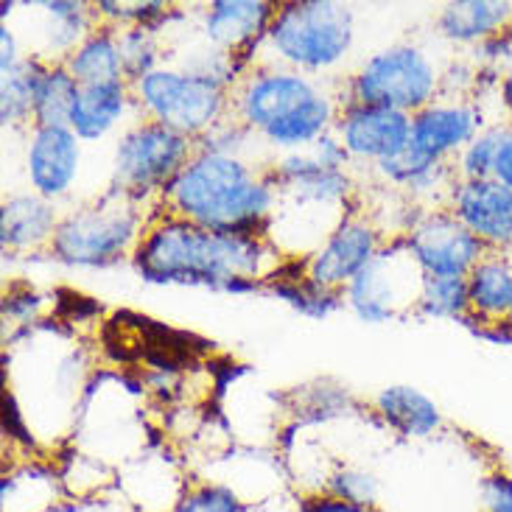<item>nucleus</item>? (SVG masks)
<instances>
[{"label": "nucleus", "instance_id": "obj_43", "mask_svg": "<svg viewBox=\"0 0 512 512\" xmlns=\"http://www.w3.org/2000/svg\"><path fill=\"white\" fill-rule=\"evenodd\" d=\"M12 9H14V3H3V17H6V14H12Z\"/></svg>", "mask_w": 512, "mask_h": 512}, {"label": "nucleus", "instance_id": "obj_12", "mask_svg": "<svg viewBox=\"0 0 512 512\" xmlns=\"http://www.w3.org/2000/svg\"><path fill=\"white\" fill-rule=\"evenodd\" d=\"M485 126L479 98H437L412 115V149L434 163H454Z\"/></svg>", "mask_w": 512, "mask_h": 512}, {"label": "nucleus", "instance_id": "obj_23", "mask_svg": "<svg viewBox=\"0 0 512 512\" xmlns=\"http://www.w3.org/2000/svg\"><path fill=\"white\" fill-rule=\"evenodd\" d=\"M34 110H31V126H68L73 101L79 96V82L65 68V62H45L34 56Z\"/></svg>", "mask_w": 512, "mask_h": 512}, {"label": "nucleus", "instance_id": "obj_41", "mask_svg": "<svg viewBox=\"0 0 512 512\" xmlns=\"http://www.w3.org/2000/svg\"><path fill=\"white\" fill-rule=\"evenodd\" d=\"M493 177L499 182H504L507 188H512V124L510 132H507V138H504V146H501L499 163H496V174H493Z\"/></svg>", "mask_w": 512, "mask_h": 512}, {"label": "nucleus", "instance_id": "obj_9", "mask_svg": "<svg viewBox=\"0 0 512 512\" xmlns=\"http://www.w3.org/2000/svg\"><path fill=\"white\" fill-rule=\"evenodd\" d=\"M401 238L426 277H468L490 252L445 205L417 213Z\"/></svg>", "mask_w": 512, "mask_h": 512}, {"label": "nucleus", "instance_id": "obj_2", "mask_svg": "<svg viewBox=\"0 0 512 512\" xmlns=\"http://www.w3.org/2000/svg\"><path fill=\"white\" fill-rule=\"evenodd\" d=\"M166 213L227 236L269 238L277 188L244 157L199 152L163 191Z\"/></svg>", "mask_w": 512, "mask_h": 512}, {"label": "nucleus", "instance_id": "obj_5", "mask_svg": "<svg viewBox=\"0 0 512 512\" xmlns=\"http://www.w3.org/2000/svg\"><path fill=\"white\" fill-rule=\"evenodd\" d=\"M135 110L185 138L202 140L230 118V87L208 73L188 68H157L132 84Z\"/></svg>", "mask_w": 512, "mask_h": 512}, {"label": "nucleus", "instance_id": "obj_19", "mask_svg": "<svg viewBox=\"0 0 512 512\" xmlns=\"http://www.w3.org/2000/svg\"><path fill=\"white\" fill-rule=\"evenodd\" d=\"M132 107H135V98H132L129 82L87 84V87H79L68 126L82 143H98L107 138L112 129L124 124Z\"/></svg>", "mask_w": 512, "mask_h": 512}, {"label": "nucleus", "instance_id": "obj_38", "mask_svg": "<svg viewBox=\"0 0 512 512\" xmlns=\"http://www.w3.org/2000/svg\"><path fill=\"white\" fill-rule=\"evenodd\" d=\"M40 305H42V297L40 294H34V291H28V294H23V297H17V294H6L3 314L17 319V322H28L31 317H37Z\"/></svg>", "mask_w": 512, "mask_h": 512}, {"label": "nucleus", "instance_id": "obj_29", "mask_svg": "<svg viewBox=\"0 0 512 512\" xmlns=\"http://www.w3.org/2000/svg\"><path fill=\"white\" fill-rule=\"evenodd\" d=\"M417 314L434 319H468V280L465 277H423Z\"/></svg>", "mask_w": 512, "mask_h": 512}, {"label": "nucleus", "instance_id": "obj_27", "mask_svg": "<svg viewBox=\"0 0 512 512\" xmlns=\"http://www.w3.org/2000/svg\"><path fill=\"white\" fill-rule=\"evenodd\" d=\"M266 294H272L277 300L289 303L294 311H300L305 317L325 319L331 317L333 311H339L345 305V291H331L314 286L308 277L303 275V263H300V272L289 275L283 266L269 283H266Z\"/></svg>", "mask_w": 512, "mask_h": 512}, {"label": "nucleus", "instance_id": "obj_39", "mask_svg": "<svg viewBox=\"0 0 512 512\" xmlns=\"http://www.w3.org/2000/svg\"><path fill=\"white\" fill-rule=\"evenodd\" d=\"M26 56L17 48V37L9 26H0V76H9L23 65Z\"/></svg>", "mask_w": 512, "mask_h": 512}, {"label": "nucleus", "instance_id": "obj_15", "mask_svg": "<svg viewBox=\"0 0 512 512\" xmlns=\"http://www.w3.org/2000/svg\"><path fill=\"white\" fill-rule=\"evenodd\" d=\"M82 171V140L70 126H34L26 143V180L34 194L59 202Z\"/></svg>", "mask_w": 512, "mask_h": 512}, {"label": "nucleus", "instance_id": "obj_6", "mask_svg": "<svg viewBox=\"0 0 512 512\" xmlns=\"http://www.w3.org/2000/svg\"><path fill=\"white\" fill-rule=\"evenodd\" d=\"M443 73L431 62V56L401 42L373 54L347 82V104L387 107V110L415 112L426 110L440 98Z\"/></svg>", "mask_w": 512, "mask_h": 512}, {"label": "nucleus", "instance_id": "obj_11", "mask_svg": "<svg viewBox=\"0 0 512 512\" xmlns=\"http://www.w3.org/2000/svg\"><path fill=\"white\" fill-rule=\"evenodd\" d=\"M384 236L367 216H345V222L303 261V275L322 289L345 291L375 261Z\"/></svg>", "mask_w": 512, "mask_h": 512}, {"label": "nucleus", "instance_id": "obj_24", "mask_svg": "<svg viewBox=\"0 0 512 512\" xmlns=\"http://www.w3.org/2000/svg\"><path fill=\"white\" fill-rule=\"evenodd\" d=\"M375 174L389 185L409 191L412 196L437 194V191H443V196H448L451 185L457 182L454 163H434L426 154L412 149V143L401 154L378 163Z\"/></svg>", "mask_w": 512, "mask_h": 512}, {"label": "nucleus", "instance_id": "obj_25", "mask_svg": "<svg viewBox=\"0 0 512 512\" xmlns=\"http://www.w3.org/2000/svg\"><path fill=\"white\" fill-rule=\"evenodd\" d=\"M375 409L389 429L398 431L401 437H429L443 426L437 403L415 387H387L375 398Z\"/></svg>", "mask_w": 512, "mask_h": 512}, {"label": "nucleus", "instance_id": "obj_31", "mask_svg": "<svg viewBox=\"0 0 512 512\" xmlns=\"http://www.w3.org/2000/svg\"><path fill=\"white\" fill-rule=\"evenodd\" d=\"M121 40V59H124L126 82L135 84L143 76H149L152 70L163 68L160 65V45H157V28L138 26L121 28L118 31Z\"/></svg>", "mask_w": 512, "mask_h": 512}, {"label": "nucleus", "instance_id": "obj_7", "mask_svg": "<svg viewBox=\"0 0 512 512\" xmlns=\"http://www.w3.org/2000/svg\"><path fill=\"white\" fill-rule=\"evenodd\" d=\"M196 154V140L140 118L115 143L110 188L135 202L163 196Z\"/></svg>", "mask_w": 512, "mask_h": 512}, {"label": "nucleus", "instance_id": "obj_35", "mask_svg": "<svg viewBox=\"0 0 512 512\" xmlns=\"http://www.w3.org/2000/svg\"><path fill=\"white\" fill-rule=\"evenodd\" d=\"M485 512H512V476L504 471L487 473L482 482Z\"/></svg>", "mask_w": 512, "mask_h": 512}, {"label": "nucleus", "instance_id": "obj_18", "mask_svg": "<svg viewBox=\"0 0 512 512\" xmlns=\"http://www.w3.org/2000/svg\"><path fill=\"white\" fill-rule=\"evenodd\" d=\"M62 213L56 202L26 191L12 194L0 205V244L6 252H28L51 247Z\"/></svg>", "mask_w": 512, "mask_h": 512}, {"label": "nucleus", "instance_id": "obj_32", "mask_svg": "<svg viewBox=\"0 0 512 512\" xmlns=\"http://www.w3.org/2000/svg\"><path fill=\"white\" fill-rule=\"evenodd\" d=\"M325 493L333 499L350 501V504L375 507L378 479L370 471H361V468H339L325 479Z\"/></svg>", "mask_w": 512, "mask_h": 512}, {"label": "nucleus", "instance_id": "obj_33", "mask_svg": "<svg viewBox=\"0 0 512 512\" xmlns=\"http://www.w3.org/2000/svg\"><path fill=\"white\" fill-rule=\"evenodd\" d=\"M171 512H247V504L224 485H196L182 496Z\"/></svg>", "mask_w": 512, "mask_h": 512}, {"label": "nucleus", "instance_id": "obj_30", "mask_svg": "<svg viewBox=\"0 0 512 512\" xmlns=\"http://www.w3.org/2000/svg\"><path fill=\"white\" fill-rule=\"evenodd\" d=\"M34 65H37V59L26 56L23 65L14 73L0 76V121H3V126L31 124V110H34V96H31Z\"/></svg>", "mask_w": 512, "mask_h": 512}, {"label": "nucleus", "instance_id": "obj_10", "mask_svg": "<svg viewBox=\"0 0 512 512\" xmlns=\"http://www.w3.org/2000/svg\"><path fill=\"white\" fill-rule=\"evenodd\" d=\"M325 87L314 76H305L297 70L266 68L244 76L233 93L230 118L244 124L250 132L261 135L269 126L289 121L294 112L308 107Z\"/></svg>", "mask_w": 512, "mask_h": 512}, {"label": "nucleus", "instance_id": "obj_16", "mask_svg": "<svg viewBox=\"0 0 512 512\" xmlns=\"http://www.w3.org/2000/svg\"><path fill=\"white\" fill-rule=\"evenodd\" d=\"M277 6L266 0H213L202 12V34L210 48L250 65L266 42Z\"/></svg>", "mask_w": 512, "mask_h": 512}, {"label": "nucleus", "instance_id": "obj_37", "mask_svg": "<svg viewBox=\"0 0 512 512\" xmlns=\"http://www.w3.org/2000/svg\"><path fill=\"white\" fill-rule=\"evenodd\" d=\"M300 512H378L375 507H361V504H350V501L333 499L328 493H317L300 501Z\"/></svg>", "mask_w": 512, "mask_h": 512}, {"label": "nucleus", "instance_id": "obj_3", "mask_svg": "<svg viewBox=\"0 0 512 512\" xmlns=\"http://www.w3.org/2000/svg\"><path fill=\"white\" fill-rule=\"evenodd\" d=\"M356 42L353 9L336 0H294L277 6L263 48L277 65L319 76L345 62Z\"/></svg>", "mask_w": 512, "mask_h": 512}, {"label": "nucleus", "instance_id": "obj_20", "mask_svg": "<svg viewBox=\"0 0 512 512\" xmlns=\"http://www.w3.org/2000/svg\"><path fill=\"white\" fill-rule=\"evenodd\" d=\"M512 28V3L507 0H454L437 12L440 37L457 45H482Z\"/></svg>", "mask_w": 512, "mask_h": 512}, {"label": "nucleus", "instance_id": "obj_44", "mask_svg": "<svg viewBox=\"0 0 512 512\" xmlns=\"http://www.w3.org/2000/svg\"><path fill=\"white\" fill-rule=\"evenodd\" d=\"M504 325H507V328L512 331V311H510V317H507V322H504Z\"/></svg>", "mask_w": 512, "mask_h": 512}, {"label": "nucleus", "instance_id": "obj_28", "mask_svg": "<svg viewBox=\"0 0 512 512\" xmlns=\"http://www.w3.org/2000/svg\"><path fill=\"white\" fill-rule=\"evenodd\" d=\"M507 132H510V121L487 124L454 160L457 180H490L496 174V163H499Z\"/></svg>", "mask_w": 512, "mask_h": 512}, {"label": "nucleus", "instance_id": "obj_42", "mask_svg": "<svg viewBox=\"0 0 512 512\" xmlns=\"http://www.w3.org/2000/svg\"><path fill=\"white\" fill-rule=\"evenodd\" d=\"M499 101H501V110H504V115H507V121L512 124V62L507 65V68L501 70Z\"/></svg>", "mask_w": 512, "mask_h": 512}, {"label": "nucleus", "instance_id": "obj_36", "mask_svg": "<svg viewBox=\"0 0 512 512\" xmlns=\"http://www.w3.org/2000/svg\"><path fill=\"white\" fill-rule=\"evenodd\" d=\"M311 154L317 157L322 166L339 168V171H347V166L353 163V157L347 154L345 143L336 138V132H328L325 138L317 140V143L311 146Z\"/></svg>", "mask_w": 512, "mask_h": 512}, {"label": "nucleus", "instance_id": "obj_26", "mask_svg": "<svg viewBox=\"0 0 512 512\" xmlns=\"http://www.w3.org/2000/svg\"><path fill=\"white\" fill-rule=\"evenodd\" d=\"M45 12V51L40 59L45 62H65L84 40L87 34L98 26L96 9L90 3H76V0H54V3H42Z\"/></svg>", "mask_w": 512, "mask_h": 512}, {"label": "nucleus", "instance_id": "obj_34", "mask_svg": "<svg viewBox=\"0 0 512 512\" xmlns=\"http://www.w3.org/2000/svg\"><path fill=\"white\" fill-rule=\"evenodd\" d=\"M473 62L485 70H504L512 62V28L473 48Z\"/></svg>", "mask_w": 512, "mask_h": 512}, {"label": "nucleus", "instance_id": "obj_4", "mask_svg": "<svg viewBox=\"0 0 512 512\" xmlns=\"http://www.w3.org/2000/svg\"><path fill=\"white\" fill-rule=\"evenodd\" d=\"M146 227L143 205L110 188L96 202L62 216L48 252L65 266L104 269L132 255Z\"/></svg>", "mask_w": 512, "mask_h": 512}, {"label": "nucleus", "instance_id": "obj_1", "mask_svg": "<svg viewBox=\"0 0 512 512\" xmlns=\"http://www.w3.org/2000/svg\"><path fill=\"white\" fill-rule=\"evenodd\" d=\"M132 266L146 283L255 294L280 272V258L269 238L213 233L166 213L146 227Z\"/></svg>", "mask_w": 512, "mask_h": 512}, {"label": "nucleus", "instance_id": "obj_8", "mask_svg": "<svg viewBox=\"0 0 512 512\" xmlns=\"http://www.w3.org/2000/svg\"><path fill=\"white\" fill-rule=\"evenodd\" d=\"M423 277L426 275L403 247V238H395L389 247L384 244L375 261L347 286L345 303L361 322L381 325L417 308Z\"/></svg>", "mask_w": 512, "mask_h": 512}, {"label": "nucleus", "instance_id": "obj_21", "mask_svg": "<svg viewBox=\"0 0 512 512\" xmlns=\"http://www.w3.org/2000/svg\"><path fill=\"white\" fill-rule=\"evenodd\" d=\"M468 280V303L471 317L479 325H501L512 311V255L487 252L471 269Z\"/></svg>", "mask_w": 512, "mask_h": 512}, {"label": "nucleus", "instance_id": "obj_17", "mask_svg": "<svg viewBox=\"0 0 512 512\" xmlns=\"http://www.w3.org/2000/svg\"><path fill=\"white\" fill-rule=\"evenodd\" d=\"M266 177L277 188V199L289 196L300 205H319V208H339L347 205L353 194V180L347 171L328 168L308 152H291L277 157L266 168Z\"/></svg>", "mask_w": 512, "mask_h": 512}, {"label": "nucleus", "instance_id": "obj_22", "mask_svg": "<svg viewBox=\"0 0 512 512\" xmlns=\"http://www.w3.org/2000/svg\"><path fill=\"white\" fill-rule=\"evenodd\" d=\"M65 68L73 73V79L79 82V87H87V84L126 82L118 28L98 23L87 34V40L65 59Z\"/></svg>", "mask_w": 512, "mask_h": 512}, {"label": "nucleus", "instance_id": "obj_40", "mask_svg": "<svg viewBox=\"0 0 512 512\" xmlns=\"http://www.w3.org/2000/svg\"><path fill=\"white\" fill-rule=\"evenodd\" d=\"M3 429H6V434L14 437V440H20V443H26V445H34V437H31V434L26 431V426H23V417H20V412H17L12 395H6V398H3Z\"/></svg>", "mask_w": 512, "mask_h": 512}, {"label": "nucleus", "instance_id": "obj_14", "mask_svg": "<svg viewBox=\"0 0 512 512\" xmlns=\"http://www.w3.org/2000/svg\"><path fill=\"white\" fill-rule=\"evenodd\" d=\"M333 132L345 143L353 160L378 166L389 157L401 154L412 143V115L387 107L345 104L339 110Z\"/></svg>", "mask_w": 512, "mask_h": 512}, {"label": "nucleus", "instance_id": "obj_13", "mask_svg": "<svg viewBox=\"0 0 512 512\" xmlns=\"http://www.w3.org/2000/svg\"><path fill=\"white\" fill-rule=\"evenodd\" d=\"M443 205L487 250L512 255V188H507L504 182L496 177L457 180Z\"/></svg>", "mask_w": 512, "mask_h": 512}]
</instances>
